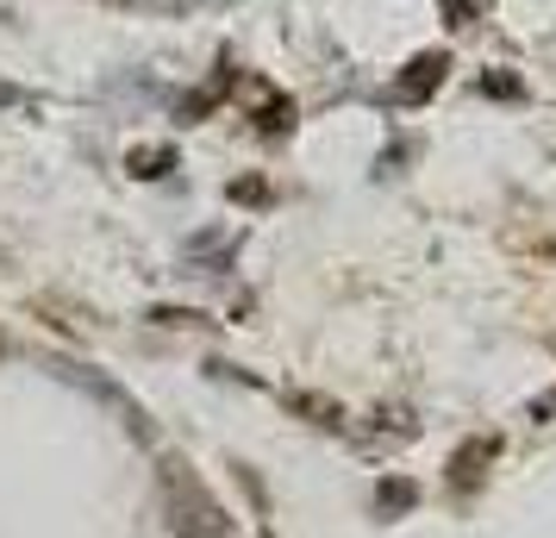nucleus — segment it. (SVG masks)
<instances>
[{
    "label": "nucleus",
    "mask_w": 556,
    "mask_h": 538,
    "mask_svg": "<svg viewBox=\"0 0 556 538\" xmlns=\"http://www.w3.org/2000/svg\"><path fill=\"white\" fill-rule=\"evenodd\" d=\"M156 495H163V520H169V533L176 538H231L226 508L206 495V483L181 458L156 463Z\"/></svg>",
    "instance_id": "f257e3e1"
},
{
    "label": "nucleus",
    "mask_w": 556,
    "mask_h": 538,
    "mask_svg": "<svg viewBox=\"0 0 556 538\" xmlns=\"http://www.w3.org/2000/svg\"><path fill=\"white\" fill-rule=\"evenodd\" d=\"M444 76H451V57H444V51L413 57V63H406V76H401V101H431V95L444 88Z\"/></svg>",
    "instance_id": "f03ea898"
},
{
    "label": "nucleus",
    "mask_w": 556,
    "mask_h": 538,
    "mask_svg": "<svg viewBox=\"0 0 556 538\" xmlns=\"http://www.w3.org/2000/svg\"><path fill=\"white\" fill-rule=\"evenodd\" d=\"M494 451H501L494 438H476V445H463V451L451 458V483H476V476H481V463L494 458Z\"/></svg>",
    "instance_id": "7ed1b4c3"
},
{
    "label": "nucleus",
    "mask_w": 556,
    "mask_h": 538,
    "mask_svg": "<svg viewBox=\"0 0 556 538\" xmlns=\"http://www.w3.org/2000/svg\"><path fill=\"white\" fill-rule=\"evenodd\" d=\"M413 501H419V488H413V483H401V476H381V488H376V513H381V520H388V513H406Z\"/></svg>",
    "instance_id": "20e7f679"
},
{
    "label": "nucleus",
    "mask_w": 556,
    "mask_h": 538,
    "mask_svg": "<svg viewBox=\"0 0 556 538\" xmlns=\"http://www.w3.org/2000/svg\"><path fill=\"white\" fill-rule=\"evenodd\" d=\"M126 163H131V176H138V182H156V176H169V170H176V151H131Z\"/></svg>",
    "instance_id": "39448f33"
},
{
    "label": "nucleus",
    "mask_w": 556,
    "mask_h": 538,
    "mask_svg": "<svg viewBox=\"0 0 556 538\" xmlns=\"http://www.w3.org/2000/svg\"><path fill=\"white\" fill-rule=\"evenodd\" d=\"M231 201H238V207H263V201H269V182H263V176H238V182H231Z\"/></svg>",
    "instance_id": "423d86ee"
},
{
    "label": "nucleus",
    "mask_w": 556,
    "mask_h": 538,
    "mask_svg": "<svg viewBox=\"0 0 556 538\" xmlns=\"http://www.w3.org/2000/svg\"><path fill=\"white\" fill-rule=\"evenodd\" d=\"M213 101H219V95H206V88H194V95H181L176 120H181V126H194V120H201V113H213Z\"/></svg>",
    "instance_id": "0eeeda50"
},
{
    "label": "nucleus",
    "mask_w": 556,
    "mask_h": 538,
    "mask_svg": "<svg viewBox=\"0 0 556 538\" xmlns=\"http://www.w3.org/2000/svg\"><path fill=\"white\" fill-rule=\"evenodd\" d=\"M444 20L451 26H469V20H481V0H444Z\"/></svg>",
    "instance_id": "6e6552de"
},
{
    "label": "nucleus",
    "mask_w": 556,
    "mask_h": 538,
    "mask_svg": "<svg viewBox=\"0 0 556 538\" xmlns=\"http://www.w3.org/2000/svg\"><path fill=\"white\" fill-rule=\"evenodd\" d=\"M151 320H163V326H201L206 313H194V308H156Z\"/></svg>",
    "instance_id": "1a4fd4ad"
},
{
    "label": "nucleus",
    "mask_w": 556,
    "mask_h": 538,
    "mask_svg": "<svg viewBox=\"0 0 556 538\" xmlns=\"http://www.w3.org/2000/svg\"><path fill=\"white\" fill-rule=\"evenodd\" d=\"M481 88H488V95H506V101H519V95H526V88H519V76H488Z\"/></svg>",
    "instance_id": "9d476101"
},
{
    "label": "nucleus",
    "mask_w": 556,
    "mask_h": 538,
    "mask_svg": "<svg viewBox=\"0 0 556 538\" xmlns=\"http://www.w3.org/2000/svg\"><path fill=\"white\" fill-rule=\"evenodd\" d=\"M13 101H20V88H13V82H0V113H7Z\"/></svg>",
    "instance_id": "9b49d317"
},
{
    "label": "nucleus",
    "mask_w": 556,
    "mask_h": 538,
    "mask_svg": "<svg viewBox=\"0 0 556 538\" xmlns=\"http://www.w3.org/2000/svg\"><path fill=\"white\" fill-rule=\"evenodd\" d=\"M106 7H144V0H106Z\"/></svg>",
    "instance_id": "f8f14e48"
},
{
    "label": "nucleus",
    "mask_w": 556,
    "mask_h": 538,
    "mask_svg": "<svg viewBox=\"0 0 556 538\" xmlns=\"http://www.w3.org/2000/svg\"><path fill=\"white\" fill-rule=\"evenodd\" d=\"M0 358H7V338H0Z\"/></svg>",
    "instance_id": "ddd939ff"
}]
</instances>
